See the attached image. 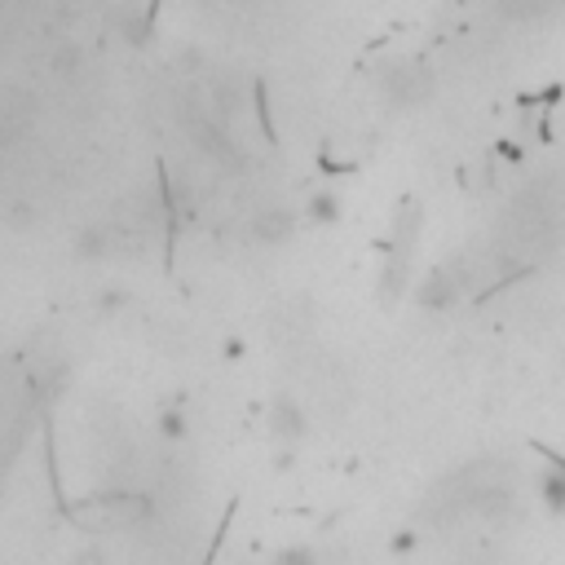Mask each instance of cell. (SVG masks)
Listing matches in <instances>:
<instances>
[{
    "mask_svg": "<svg viewBox=\"0 0 565 565\" xmlns=\"http://www.w3.org/2000/svg\"><path fill=\"white\" fill-rule=\"evenodd\" d=\"M380 89H385V98H389L394 107L411 111V107H420V102L433 93V76H429V67H420V63H394V67H385V76H380Z\"/></svg>",
    "mask_w": 565,
    "mask_h": 565,
    "instance_id": "cell-1",
    "label": "cell"
},
{
    "mask_svg": "<svg viewBox=\"0 0 565 565\" xmlns=\"http://www.w3.org/2000/svg\"><path fill=\"white\" fill-rule=\"evenodd\" d=\"M459 297H464V265H455V261L437 265L420 288V306H429V310H451Z\"/></svg>",
    "mask_w": 565,
    "mask_h": 565,
    "instance_id": "cell-2",
    "label": "cell"
},
{
    "mask_svg": "<svg viewBox=\"0 0 565 565\" xmlns=\"http://www.w3.org/2000/svg\"><path fill=\"white\" fill-rule=\"evenodd\" d=\"M252 239L261 243V247H278V243H288L292 234H297V212L292 208H261L256 217H252Z\"/></svg>",
    "mask_w": 565,
    "mask_h": 565,
    "instance_id": "cell-3",
    "label": "cell"
},
{
    "mask_svg": "<svg viewBox=\"0 0 565 565\" xmlns=\"http://www.w3.org/2000/svg\"><path fill=\"white\" fill-rule=\"evenodd\" d=\"M269 433L282 442V446H292V442H301L306 437V411H301V402L297 398H274L269 402Z\"/></svg>",
    "mask_w": 565,
    "mask_h": 565,
    "instance_id": "cell-4",
    "label": "cell"
},
{
    "mask_svg": "<svg viewBox=\"0 0 565 565\" xmlns=\"http://www.w3.org/2000/svg\"><path fill=\"white\" fill-rule=\"evenodd\" d=\"M495 5H499V14H508L517 23H530V19H543L556 0H495Z\"/></svg>",
    "mask_w": 565,
    "mask_h": 565,
    "instance_id": "cell-5",
    "label": "cell"
},
{
    "mask_svg": "<svg viewBox=\"0 0 565 565\" xmlns=\"http://www.w3.org/2000/svg\"><path fill=\"white\" fill-rule=\"evenodd\" d=\"M269 565H319V552H314V547H306V543H297V547L274 552V561H269Z\"/></svg>",
    "mask_w": 565,
    "mask_h": 565,
    "instance_id": "cell-6",
    "label": "cell"
},
{
    "mask_svg": "<svg viewBox=\"0 0 565 565\" xmlns=\"http://www.w3.org/2000/svg\"><path fill=\"white\" fill-rule=\"evenodd\" d=\"M543 499H547L552 512L565 508V473H547V477H543Z\"/></svg>",
    "mask_w": 565,
    "mask_h": 565,
    "instance_id": "cell-7",
    "label": "cell"
},
{
    "mask_svg": "<svg viewBox=\"0 0 565 565\" xmlns=\"http://www.w3.org/2000/svg\"><path fill=\"white\" fill-rule=\"evenodd\" d=\"M310 217H314V221H336V217H341L336 195H314V199H310Z\"/></svg>",
    "mask_w": 565,
    "mask_h": 565,
    "instance_id": "cell-8",
    "label": "cell"
},
{
    "mask_svg": "<svg viewBox=\"0 0 565 565\" xmlns=\"http://www.w3.org/2000/svg\"><path fill=\"white\" fill-rule=\"evenodd\" d=\"M71 565H107V552H102L98 543H89V547H80V552L71 556Z\"/></svg>",
    "mask_w": 565,
    "mask_h": 565,
    "instance_id": "cell-9",
    "label": "cell"
},
{
    "mask_svg": "<svg viewBox=\"0 0 565 565\" xmlns=\"http://www.w3.org/2000/svg\"><path fill=\"white\" fill-rule=\"evenodd\" d=\"M556 5H561V10H565V0H556Z\"/></svg>",
    "mask_w": 565,
    "mask_h": 565,
    "instance_id": "cell-10",
    "label": "cell"
}]
</instances>
